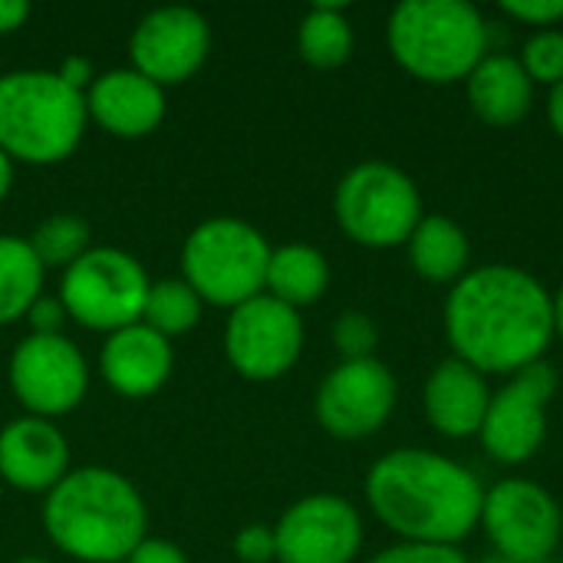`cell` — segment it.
<instances>
[{"label":"cell","instance_id":"cell-1","mask_svg":"<svg viewBox=\"0 0 563 563\" xmlns=\"http://www.w3.org/2000/svg\"><path fill=\"white\" fill-rule=\"evenodd\" d=\"M452 356L482 376H515L554 343L551 290L518 264L472 267L449 287L442 310Z\"/></svg>","mask_w":563,"mask_h":563},{"label":"cell","instance_id":"cell-2","mask_svg":"<svg viewBox=\"0 0 563 563\" xmlns=\"http://www.w3.org/2000/svg\"><path fill=\"white\" fill-rule=\"evenodd\" d=\"M366 501L399 541L459 548L478 531L485 485L442 452L393 449L373 462Z\"/></svg>","mask_w":563,"mask_h":563},{"label":"cell","instance_id":"cell-3","mask_svg":"<svg viewBox=\"0 0 563 563\" xmlns=\"http://www.w3.org/2000/svg\"><path fill=\"white\" fill-rule=\"evenodd\" d=\"M43 528L76 561L125 563L145 541V501L112 468H76L46 495Z\"/></svg>","mask_w":563,"mask_h":563},{"label":"cell","instance_id":"cell-4","mask_svg":"<svg viewBox=\"0 0 563 563\" xmlns=\"http://www.w3.org/2000/svg\"><path fill=\"white\" fill-rule=\"evenodd\" d=\"M492 26L468 0H402L386 23L393 59L419 82L455 86L492 53Z\"/></svg>","mask_w":563,"mask_h":563},{"label":"cell","instance_id":"cell-5","mask_svg":"<svg viewBox=\"0 0 563 563\" xmlns=\"http://www.w3.org/2000/svg\"><path fill=\"white\" fill-rule=\"evenodd\" d=\"M86 119V92L69 89L53 69L0 76V152L10 162L53 165L69 158Z\"/></svg>","mask_w":563,"mask_h":563},{"label":"cell","instance_id":"cell-6","mask_svg":"<svg viewBox=\"0 0 563 563\" xmlns=\"http://www.w3.org/2000/svg\"><path fill=\"white\" fill-rule=\"evenodd\" d=\"M333 214L340 231L369 251L406 247L416 224L422 221V191L409 172L393 162L369 158L353 165L336 191H333Z\"/></svg>","mask_w":563,"mask_h":563},{"label":"cell","instance_id":"cell-7","mask_svg":"<svg viewBox=\"0 0 563 563\" xmlns=\"http://www.w3.org/2000/svg\"><path fill=\"white\" fill-rule=\"evenodd\" d=\"M267 238L238 218H211L201 221L181 251L185 284L214 307H241L264 294L267 264H271Z\"/></svg>","mask_w":563,"mask_h":563},{"label":"cell","instance_id":"cell-8","mask_svg":"<svg viewBox=\"0 0 563 563\" xmlns=\"http://www.w3.org/2000/svg\"><path fill=\"white\" fill-rule=\"evenodd\" d=\"M148 287V274L132 254L119 247H89L76 264L63 271L59 300L66 317L86 330L115 333L142 323Z\"/></svg>","mask_w":563,"mask_h":563},{"label":"cell","instance_id":"cell-9","mask_svg":"<svg viewBox=\"0 0 563 563\" xmlns=\"http://www.w3.org/2000/svg\"><path fill=\"white\" fill-rule=\"evenodd\" d=\"M478 531H485L498 558L551 561L563 541L561 501L531 478H505L485 488Z\"/></svg>","mask_w":563,"mask_h":563},{"label":"cell","instance_id":"cell-10","mask_svg":"<svg viewBox=\"0 0 563 563\" xmlns=\"http://www.w3.org/2000/svg\"><path fill=\"white\" fill-rule=\"evenodd\" d=\"M558 393V369L541 360L505 379L501 389L492 393L485 422H482V449L498 465H528L548 442V406Z\"/></svg>","mask_w":563,"mask_h":563},{"label":"cell","instance_id":"cell-11","mask_svg":"<svg viewBox=\"0 0 563 563\" xmlns=\"http://www.w3.org/2000/svg\"><path fill=\"white\" fill-rule=\"evenodd\" d=\"M228 363L254 383H271L290 373L303 353V320L294 307L257 294L231 310L224 327Z\"/></svg>","mask_w":563,"mask_h":563},{"label":"cell","instance_id":"cell-12","mask_svg":"<svg viewBox=\"0 0 563 563\" xmlns=\"http://www.w3.org/2000/svg\"><path fill=\"white\" fill-rule=\"evenodd\" d=\"M396 376L383 360H343L333 366L313 399L317 422L343 442L376 435L396 409Z\"/></svg>","mask_w":563,"mask_h":563},{"label":"cell","instance_id":"cell-13","mask_svg":"<svg viewBox=\"0 0 563 563\" xmlns=\"http://www.w3.org/2000/svg\"><path fill=\"white\" fill-rule=\"evenodd\" d=\"M86 386L89 366L79 346L63 333H30L10 356V389L36 419H53L76 409L86 396Z\"/></svg>","mask_w":563,"mask_h":563},{"label":"cell","instance_id":"cell-14","mask_svg":"<svg viewBox=\"0 0 563 563\" xmlns=\"http://www.w3.org/2000/svg\"><path fill=\"white\" fill-rule=\"evenodd\" d=\"M280 563H353L363 548V518L343 495H307L274 525Z\"/></svg>","mask_w":563,"mask_h":563},{"label":"cell","instance_id":"cell-15","mask_svg":"<svg viewBox=\"0 0 563 563\" xmlns=\"http://www.w3.org/2000/svg\"><path fill=\"white\" fill-rule=\"evenodd\" d=\"M208 49L211 26L191 7H158L145 13L129 40L132 69H139L162 89L195 76Z\"/></svg>","mask_w":563,"mask_h":563},{"label":"cell","instance_id":"cell-16","mask_svg":"<svg viewBox=\"0 0 563 563\" xmlns=\"http://www.w3.org/2000/svg\"><path fill=\"white\" fill-rule=\"evenodd\" d=\"M69 475V445L49 419L23 416L0 432V478L20 492H53Z\"/></svg>","mask_w":563,"mask_h":563},{"label":"cell","instance_id":"cell-17","mask_svg":"<svg viewBox=\"0 0 563 563\" xmlns=\"http://www.w3.org/2000/svg\"><path fill=\"white\" fill-rule=\"evenodd\" d=\"M492 393L488 376L455 356L442 360L422 386V412L429 429L455 442L475 439L482 432Z\"/></svg>","mask_w":563,"mask_h":563},{"label":"cell","instance_id":"cell-18","mask_svg":"<svg viewBox=\"0 0 563 563\" xmlns=\"http://www.w3.org/2000/svg\"><path fill=\"white\" fill-rule=\"evenodd\" d=\"M86 112L119 139H142L165 119V89L139 69H109L92 79Z\"/></svg>","mask_w":563,"mask_h":563},{"label":"cell","instance_id":"cell-19","mask_svg":"<svg viewBox=\"0 0 563 563\" xmlns=\"http://www.w3.org/2000/svg\"><path fill=\"white\" fill-rule=\"evenodd\" d=\"M172 366V343L145 323H132L125 330L109 333L99 353V369L106 383L129 399H145L158 393L168 383Z\"/></svg>","mask_w":563,"mask_h":563},{"label":"cell","instance_id":"cell-20","mask_svg":"<svg viewBox=\"0 0 563 563\" xmlns=\"http://www.w3.org/2000/svg\"><path fill=\"white\" fill-rule=\"evenodd\" d=\"M534 82L511 53H488L465 79L472 112L495 129L518 125L534 106Z\"/></svg>","mask_w":563,"mask_h":563},{"label":"cell","instance_id":"cell-21","mask_svg":"<svg viewBox=\"0 0 563 563\" xmlns=\"http://www.w3.org/2000/svg\"><path fill=\"white\" fill-rule=\"evenodd\" d=\"M412 271L429 284H459L472 271V241L449 214H422L412 238L406 241Z\"/></svg>","mask_w":563,"mask_h":563},{"label":"cell","instance_id":"cell-22","mask_svg":"<svg viewBox=\"0 0 563 563\" xmlns=\"http://www.w3.org/2000/svg\"><path fill=\"white\" fill-rule=\"evenodd\" d=\"M327 287H330V264L317 247L284 244L271 251L264 294H271L274 300L300 310V307L317 303L327 294Z\"/></svg>","mask_w":563,"mask_h":563},{"label":"cell","instance_id":"cell-23","mask_svg":"<svg viewBox=\"0 0 563 563\" xmlns=\"http://www.w3.org/2000/svg\"><path fill=\"white\" fill-rule=\"evenodd\" d=\"M46 267L26 238L0 234V327L16 323L43 294Z\"/></svg>","mask_w":563,"mask_h":563},{"label":"cell","instance_id":"cell-24","mask_svg":"<svg viewBox=\"0 0 563 563\" xmlns=\"http://www.w3.org/2000/svg\"><path fill=\"white\" fill-rule=\"evenodd\" d=\"M297 49L317 69H336L353 53V26L340 3H317L297 26Z\"/></svg>","mask_w":563,"mask_h":563},{"label":"cell","instance_id":"cell-25","mask_svg":"<svg viewBox=\"0 0 563 563\" xmlns=\"http://www.w3.org/2000/svg\"><path fill=\"white\" fill-rule=\"evenodd\" d=\"M201 303L205 300L185 284V277L181 280H158L148 287L142 323L152 327L155 333H162L165 340H172V336H181V333L198 327Z\"/></svg>","mask_w":563,"mask_h":563},{"label":"cell","instance_id":"cell-26","mask_svg":"<svg viewBox=\"0 0 563 563\" xmlns=\"http://www.w3.org/2000/svg\"><path fill=\"white\" fill-rule=\"evenodd\" d=\"M33 254L43 267H69L89 251V224L76 214H53L40 221V228L30 238Z\"/></svg>","mask_w":563,"mask_h":563},{"label":"cell","instance_id":"cell-27","mask_svg":"<svg viewBox=\"0 0 563 563\" xmlns=\"http://www.w3.org/2000/svg\"><path fill=\"white\" fill-rule=\"evenodd\" d=\"M521 66L534 86H558L563 82V30H538L521 46Z\"/></svg>","mask_w":563,"mask_h":563},{"label":"cell","instance_id":"cell-28","mask_svg":"<svg viewBox=\"0 0 563 563\" xmlns=\"http://www.w3.org/2000/svg\"><path fill=\"white\" fill-rule=\"evenodd\" d=\"M333 343L343 360H373V350L379 343V330L369 313L346 310L333 323Z\"/></svg>","mask_w":563,"mask_h":563},{"label":"cell","instance_id":"cell-29","mask_svg":"<svg viewBox=\"0 0 563 563\" xmlns=\"http://www.w3.org/2000/svg\"><path fill=\"white\" fill-rule=\"evenodd\" d=\"M501 13L521 26L538 30H554L563 20V0H505Z\"/></svg>","mask_w":563,"mask_h":563},{"label":"cell","instance_id":"cell-30","mask_svg":"<svg viewBox=\"0 0 563 563\" xmlns=\"http://www.w3.org/2000/svg\"><path fill=\"white\" fill-rule=\"evenodd\" d=\"M369 563H472L462 548H442V544H393L379 551Z\"/></svg>","mask_w":563,"mask_h":563},{"label":"cell","instance_id":"cell-31","mask_svg":"<svg viewBox=\"0 0 563 563\" xmlns=\"http://www.w3.org/2000/svg\"><path fill=\"white\" fill-rule=\"evenodd\" d=\"M234 554L244 563H271L277 561V538L274 528L267 525H247L238 538H234Z\"/></svg>","mask_w":563,"mask_h":563},{"label":"cell","instance_id":"cell-32","mask_svg":"<svg viewBox=\"0 0 563 563\" xmlns=\"http://www.w3.org/2000/svg\"><path fill=\"white\" fill-rule=\"evenodd\" d=\"M26 320H30V327H33V333L36 336H53V333H59L63 330V323H66V307H63V300L56 297H36V303L26 310Z\"/></svg>","mask_w":563,"mask_h":563},{"label":"cell","instance_id":"cell-33","mask_svg":"<svg viewBox=\"0 0 563 563\" xmlns=\"http://www.w3.org/2000/svg\"><path fill=\"white\" fill-rule=\"evenodd\" d=\"M125 563H188V558L172 541H142Z\"/></svg>","mask_w":563,"mask_h":563},{"label":"cell","instance_id":"cell-34","mask_svg":"<svg viewBox=\"0 0 563 563\" xmlns=\"http://www.w3.org/2000/svg\"><path fill=\"white\" fill-rule=\"evenodd\" d=\"M56 76H59L69 89H76V92L89 89V86H92V79H96L92 63H89L86 56H66V59L59 63Z\"/></svg>","mask_w":563,"mask_h":563},{"label":"cell","instance_id":"cell-35","mask_svg":"<svg viewBox=\"0 0 563 563\" xmlns=\"http://www.w3.org/2000/svg\"><path fill=\"white\" fill-rule=\"evenodd\" d=\"M26 16H30V3L26 0H0V33L20 30Z\"/></svg>","mask_w":563,"mask_h":563},{"label":"cell","instance_id":"cell-36","mask_svg":"<svg viewBox=\"0 0 563 563\" xmlns=\"http://www.w3.org/2000/svg\"><path fill=\"white\" fill-rule=\"evenodd\" d=\"M548 122L558 132V139H563V82L551 86L548 92Z\"/></svg>","mask_w":563,"mask_h":563},{"label":"cell","instance_id":"cell-37","mask_svg":"<svg viewBox=\"0 0 563 563\" xmlns=\"http://www.w3.org/2000/svg\"><path fill=\"white\" fill-rule=\"evenodd\" d=\"M10 185H13V162L0 152V201L7 198Z\"/></svg>","mask_w":563,"mask_h":563},{"label":"cell","instance_id":"cell-38","mask_svg":"<svg viewBox=\"0 0 563 563\" xmlns=\"http://www.w3.org/2000/svg\"><path fill=\"white\" fill-rule=\"evenodd\" d=\"M551 300H554V336L563 340V284L551 294Z\"/></svg>","mask_w":563,"mask_h":563},{"label":"cell","instance_id":"cell-39","mask_svg":"<svg viewBox=\"0 0 563 563\" xmlns=\"http://www.w3.org/2000/svg\"><path fill=\"white\" fill-rule=\"evenodd\" d=\"M482 563H525V561H508V558H498V554H492V558H485ZM544 563H551V561H544Z\"/></svg>","mask_w":563,"mask_h":563},{"label":"cell","instance_id":"cell-40","mask_svg":"<svg viewBox=\"0 0 563 563\" xmlns=\"http://www.w3.org/2000/svg\"><path fill=\"white\" fill-rule=\"evenodd\" d=\"M16 563H46V561H40V558H23V561H16Z\"/></svg>","mask_w":563,"mask_h":563}]
</instances>
